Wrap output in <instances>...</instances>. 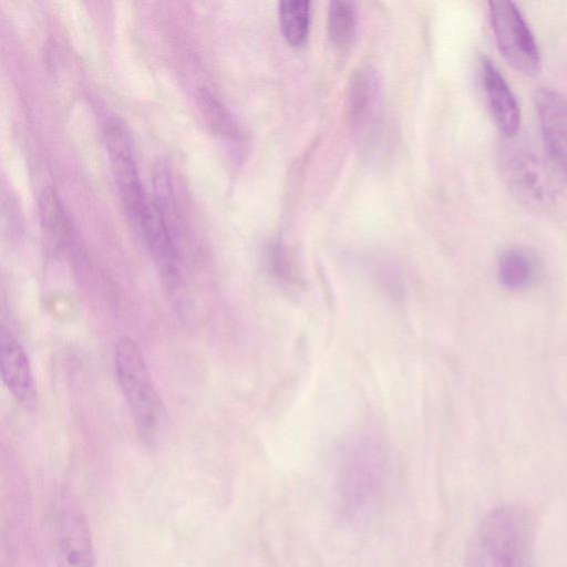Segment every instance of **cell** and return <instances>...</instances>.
Masks as SVG:
<instances>
[{
    "label": "cell",
    "instance_id": "cell-1",
    "mask_svg": "<svg viewBox=\"0 0 567 567\" xmlns=\"http://www.w3.org/2000/svg\"><path fill=\"white\" fill-rule=\"evenodd\" d=\"M535 530L527 509L502 504L481 520L465 567H533Z\"/></svg>",
    "mask_w": 567,
    "mask_h": 567
},
{
    "label": "cell",
    "instance_id": "cell-2",
    "mask_svg": "<svg viewBox=\"0 0 567 567\" xmlns=\"http://www.w3.org/2000/svg\"><path fill=\"white\" fill-rule=\"evenodd\" d=\"M501 171L512 194L530 209L555 208L567 190V178L549 157L529 150L505 152Z\"/></svg>",
    "mask_w": 567,
    "mask_h": 567
},
{
    "label": "cell",
    "instance_id": "cell-3",
    "mask_svg": "<svg viewBox=\"0 0 567 567\" xmlns=\"http://www.w3.org/2000/svg\"><path fill=\"white\" fill-rule=\"evenodd\" d=\"M116 378L142 436L151 439L163 420V405L151 378L140 347L134 340L122 337L114 349Z\"/></svg>",
    "mask_w": 567,
    "mask_h": 567
},
{
    "label": "cell",
    "instance_id": "cell-4",
    "mask_svg": "<svg viewBox=\"0 0 567 567\" xmlns=\"http://www.w3.org/2000/svg\"><path fill=\"white\" fill-rule=\"evenodd\" d=\"M488 6L492 31L503 58L519 73L536 74L540 68V53L519 8L507 0L491 1Z\"/></svg>",
    "mask_w": 567,
    "mask_h": 567
},
{
    "label": "cell",
    "instance_id": "cell-5",
    "mask_svg": "<svg viewBox=\"0 0 567 567\" xmlns=\"http://www.w3.org/2000/svg\"><path fill=\"white\" fill-rule=\"evenodd\" d=\"M104 143L122 199L133 218L147 200L143 189L128 132L116 118L104 128Z\"/></svg>",
    "mask_w": 567,
    "mask_h": 567
},
{
    "label": "cell",
    "instance_id": "cell-6",
    "mask_svg": "<svg viewBox=\"0 0 567 567\" xmlns=\"http://www.w3.org/2000/svg\"><path fill=\"white\" fill-rule=\"evenodd\" d=\"M535 105L547 156L567 178V100L542 86L535 93Z\"/></svg>",
    "mask_w": 567,
    "mask_h": 567
},
{
    "label": "cell",
    "instance_id": "cell-7",
    "mask_svg": "<svg viewBox=\"0 0 567 567\" xmlns=\"http://www.w3.org/2000/svg\"><path fill=\"white\" fill-rule=\"evenodd\" d=\"M0 365L2 381L13 399L24 408L37 402L34 375L21 342L3 322L0 329Z\"/></svg>",
    "mask_w": 567,
    "mask_h": 567
},
{
    "label": "cell",
    "instance_id": "cell-8",
    "mask_svg": "<svg viewBox=\"0 0 567 567\" xmlns=\"http://www.w3.org/2000/svg\"><path fill=\"white\" fill-rule=\"evenodd\" d=\"M480 76L495 125L504 136L514 137L520 125V110L515 94L499 70L486 56L480 61Z\"/></svg>",
    "mask_w": 567,
    "mask_h": 567
},
{
    "label": "cell",
    "instance_id": "cell-9",
    "mask_svg": "<svg viewBox=\"0 0 567 567\" xmlns=\"http://www.w3.org/2000/svg\"><path fill=\"white\" fill-rule=\"evenodd\" d=\"M56 567H94V550L86 519L73 509L63 511L55 529Z\"/></svg>",
    "mask_w": 567,
    "mask_h": 567
},
{
    "label": "cell",
    "instance_id": "cell-10",
    "mask_svg": "<svg viewBox=\"0 0 567 567\" xmlns=\"http://www.w3.org/2000/svg\"><path fill=\"white\" fill-rule=\"evenodd\" d=\"M380 96V78L371 63H362L352 72L346 107L349 122L354 128H361L373 117Z\"/></svg>",
    "mask_w": 567,
    "mask_h": 567
},
{
    "label": "cell",
    "instance_id": "cell-11",
    "mask_svg": "<svg viewBox=\"0 0 567 567\" xmlns=\"http://www.w3.org/2000/svg\"><path fill=\"white\" fill-rule=\"evenodd\" d=\"M40 220L45 235L59 247L71 241V225L62 202L51 187L43 188L38 198Z\"/></svg>",
    "mask_w": 567,
    "mask_h": 567
},
{
    "label": "cell",
    "instance_id": "cell-12",
    "mask_svg": "<svg viewBox=\"0 0 567 567\" xmlns=\"http://www.w3.org/2000/svg\"><path fill=\"white\" fill-rule=\"evenodd\" d=\"M358 12L352 1H331L328 8V33L333 47L343 52L353 43Z\"/></svg>",
    "mask_w": 567,
    "mask_h": 567
},
{
    "label": "cell",
    "instance_id": "cell-13",
    "mask_svg": "<svg viewBox=\"0 0 567 567\" xmlns=\"http://www.w3.org/2000/svg\"><path fill=\"white\" fill-rule=\"evenodd\" d=\"M311 9L307 0H285L279 3V22L286 41L300 48L307 43Z\"/></svg>",
    "mask_w": 567,
    "mask_h": 567
},
{
    "label": "cell",
    "instance_id": "cell-14",
    "mask_svg": "<svg viewBox=\"0 0 567 567\" xmlns=\"http://www.w3.org/2000/svg\"><path fill=\"white\" fill-rule=\"evenodd\" d=\"M196 100L205 123L215 134L228 141L239 140L240 131L237 123L212 92L206 87H199Z\"/></svg>",
    "mask_w": 567,
    "mask_h": 567
},
{
    "label": "cell",
    "instance_id": "cell-15",
    "mask_svg": "<svg viewBox=\"0 0 567 567\" xmlns=\"http://www.w3.org/2000/svg\"><path fill=\"white\" fill-rule=\"evenodd\" d=\"M534 262L520 248L506 249L498 258L497 277L507 289L520 290L527 287L534 277Z\"/></svg>",
    "mask_w": 567,
    "mask_h": 567
},
{
    "label": "cell",
    "instance_id": "cell-16",
    "mask_svg": "<svg viewBox=\"0 0 567 567\" xmlns=\"http://www.w3.org/2000/svg\"><path fill=\"white\" fill-rule=\"evenodd\" d=\"M269 266L274 276L286 284L295 280V275L289 266L285 252L279 245H275L269 251Z\"/></svg>",
    "mask_w": 567,
    "mask_h": 567
}]
</instances>
